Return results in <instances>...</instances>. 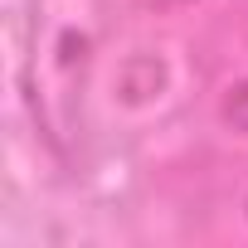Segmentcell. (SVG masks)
<instances>
[{
	"label": "cell",
	"instance_id": "3",
	"mask_svg": "<svg viewBox=\"0 0 248 248\" xmlns=\"http://www.w3.org/2000/svg\"><path fill=\"white\" fill-rule=\"evenodd\" d=\"M141 10H156V15H166V10H180V5H195V0H137Z\"/></svg>",
	"mask_w": 248,
	"mask_h": 248
},
{
	"label": "cell",
	"instance_id": "4",
	"mask_svg": "<svg viewBox=\"0 0 248 248\" xmlns=\"http://www.w3.org/2000/svg\"><path fill=\"white\" fill-rule=\"evenodd\" d=\"M243 214H248V200H243Z\"/></svg>",
	"mask_w": 248,
	"mask_h": 248
},
{
	"label": "cell",
	"instance_id": "1",
	"mask_svg": "<svg viewBox=\"0 0 248 248\" xmlns=\"http://www.w3.org/2000/svg\"><path fill=\"white\" fill-rule=\"evenodd\" d=\"M97 39H102V0H34L25 49V97L54 146H68L73 137Z\"/></svg>",
	"mask_w": 248,
	"mask_h": 248
},
{
	"label": "cell",
	"instance_id": "2",
	"mask_svg": "<svg viewBox=\"0 0 248 248\" xmlns=\"http://www.w3.org/2000/svg\"><path fill=\"white\" fill-rule=\"evenodd\" d=\"M224 122H229L233 132H243V137H248V78L229 88V97H224Z\"/></svg>",
	"mask_w": 248,
	"mask_h": 248
}]
</instances>
